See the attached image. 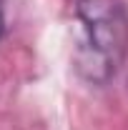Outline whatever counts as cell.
Here are the masks:
<instances>
[{
  "label": "cell",
  "instance_id": "1",
  "mask_svg": "<svg viewBox=\"0 0 128 130\" xmlns=\"http://www.w3.org/2000/svg\"><path fill=\"white\" fill-rule=\"evenodd\" d=\"M80 38L73 70L83 83L103 88L128 58V8L123 0H75Z\"/></svg>",
  "mask_w": 128,
  "mask_h": 130
},
{
  "label": "cell",
  "instance_id": "2",
  "mask_svg": "<svg viewBox=\"0 0 128 130\" xmlns=\"http://www.w3.org/2000/svg\"><path fill=\"white\" fill-rule=\"evenodd\" d=\"M5 35V8H3V0H0V38Z\"/></svg>",
  "mask_w": 128,
  "mask_h": 130
}]
</instances>
